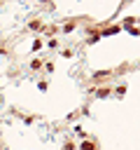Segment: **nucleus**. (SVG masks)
Returning a JSON list of instances; mask_svg holds the SVG:
<instances>
[{"instance_id":"obj_1","label":"nucleus","mask_w":140,"mask_h":150,"mask_svg":"<svg viewBox=\"0 0 140 150\" xmlns=\"http://www.w3.org/2000/svg\"><path fill=\"white\" fill-rule=\"evenodd\" d=\"M79 150H94V143H82Z\"/></svg>"}]
</instances>
